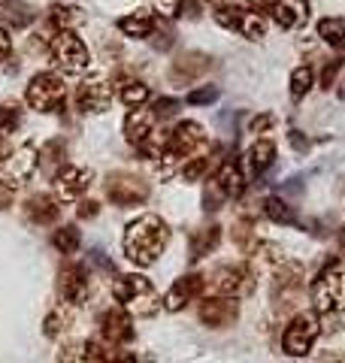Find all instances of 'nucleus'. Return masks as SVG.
Segmentation results:
<instances>
[{
	"mask_svg": "<svg viewBox=\"0 0 345 363\" xmlns=\"http://www.w3.org/2000/svg\"><path fill=\"white\" fill-rule=\"evenodd\" d=\"M148 97H152V91H148V85L140 82V79H121L119 82V100L124 106L140 109L148 104Z\"/></svg>",
	"mask_w": 345,
	"mask_h": 363,
	"instance_id": "nucleus-27",
	"label": "nucleus"
},
{
	"mask_svg": "<svg viewBox=\"0 0 345 363\" xmlns=\"http://www.w3.org/2000/svg\"><path fill=\"white\" fill-rule=\"evenodd\" d=\"M243 4L251 9V13H270L275 0H243Z\"/></svg>",
	"mask_w": 345,
	"mask_h": 363,
	"instance_id": "nucleus-44",
	"label": "nucleus"
},
{
	"mask_svg": "<svg viewBox=\"0 0 345 363\" xmlns=\"http://www.w3.org/2000/svg\"><path fill=\"white\" fill-rule=\"evenodd\" d=\"M203 276H197V272H188V276H182V279H176L170 285V291H167V297H164V309L167 312H182L188 303H194L203 294Z\"/></svg>",
	"mask_w": 345,
	"mask_h": 363,
	"instance_id": "nucleus-16",
	"label": "nucleus"
},
{
	"mask_svg": "<svg viewBox=\"0 0 345 363\" xmlns=\"http://www.w3.org/2000/svg\"><path fill=\"white\" fill-rule=\"evenodd\" d=\"M64 94H67V85L58 73H37L28 82L25 100H28V106L37 112H55V109H61Z\"/></svg>",
	"mask_w": 345,
	"mask_h": 363,
	"instance_id": "nucleus-8",
	"label": "nucleus"
},
{
	"mask_svg": "<svg viewBox=\"0 0 345 363\" xmlns=\"http://www.w3.org/2000/svg\"><path fill=\"white\" fill-rule=\"evenodd\" d=\"M218 242H221V227H203V230L191 236V257L200 260L206 255H212V248Z\"/></svg>",
	"mask_w": 345,
	"mask_h": 363,
	"instance_id": "nucleus-28",
	"label": "nucleus"
},
{
	"mask_svg": "<svg viewBox=\"0 0 345 363\" xmlns=\"http://www.w3.org/2000/svg\"><path fill=\"white\" fill-rule=\"evenodd\" d=\"M55 188L61 200H79L91 188V169L88 167H64L61 173L55 176Z\"/></svg>",
	"mask_w": 345,
	"mask_h": 363,
	"instance_id": "nucleus-19",
	"label": "nucleus"
},
{
	"mask_svg": "<svg viewBox=\"0 0 345 363\" xmlns=\"http://www.w3.org/2000/svg\"><path fill=\"white\" fill-rule=\"evenodd\" d=\"M155 13L164 18H176L182 13V0H155Z\"/></svg>",
	"mask_w": 345,
	"mask_h": 363,
	"instance_id": "nucleus-40",
	"label": "nucleus"
},
{
	"mask_svg": "<svg viewBox=\"0 0 345 363\" xmlns=\"http://www.w3.org/2000/svg\"><path fill=\"white\" fill-rule=\"evenodd\" d=\"M28 218L33 224H55L61 218V200L52 194H37L28 200Z\"/></svg>",
	"mask_w": 345,
	"mask_h": 363,
	"instance_id": "nucleus-23",
	"label": "nucleus"
},
{
	"mask_svg": "<svg viewBox=\"0 0 345 363\" xmlns=\"http://www.w3.org/2000/svg\"><path fill=\"white\" fill-rule=\"evenodd\" d=\"M176 109H179V100H172V97H160V100H155V106H152L155 118H170Z\"/></svg>",
	"mask_w": 345,
	"mask_h": 363,
	"instance_id": "nucleus-41",
	"label": "nucleus"
},
{
	"mask_svg": "<svg viewBox=\"0 0 345 363\" xmlns=\"http://www.w3.org/2000/svg\"><path fill=\"white\" fill-rule=\"evenodd\" d=\"M273 161H275V143L273 140H258L246 155V164H248V169L255 176L267 173V169L273 167Z\"/></svg>",
	"mask_w": 345,
	"mask_h": 363,
	"instance_id": "nucleus-26",
	"label": "nucleus"
},
{
	"mask_svg": "<svg viewBox=\"0 0 345 363\" xmlns=\"http://www.w3.org/2000/svg\"><path fill=\"white\" fill-rule=\"evenodd\" d=\"M212 16H215V21L221 28L243 33L246 40L267 37V21H263L261 13H251V9H243V6H218Z\"/></svg>",
	"mask_w": 345,
	"mask_h": 363,
	"instance_id": "nucleus-12",
	"label": "nucleus"
},
{
	"mask_svg": "<svg viewBox=\"0 0 345 363\" xmlns=\"http://www.w3.org/2000/svg\"><path fill=\"white\" fill-rule=\"evenodd\" d=\"M318 37L327 45H333V49H339V45L345 43V18H339V16L321 18L318 21Z\"/></svg>",
	"mask_w": 345,
	"mask_h": 363,
	"instance_id": "nucleus-29",
	"label": "nucleus"
},
{
	"mask_svg": "<svg viewBox=\"0 0 345 363\" xmlns=\"http://www.w3.org/2000/svg\"><path fill=\"white\" fill-rule=\"evenodd\" d=\"M4 16L9 21V28H28L31 18H33L31 6H25V4H6L4 6Z\"/></svg>",
	"mask_w": 345,
	"mask_h": 363,
	"instance_id": "nucleus-36",
	"label": "nucleus"
},
{
	"mask_svg": "<svg viewBox=\"0 0 345 363\" xmlns=\"http://www.w3.org/2000/svg\"><path fill=\"white\" fill-rule=\"evenodd\" d=\"M212 169V155H206V152H197L194 157H188L185 164H182V179L185 182H200L206 173Z\"/></svg>",
	"mask_w": 345,
	"mask_h": 363,
	"instance_id": "nucleus-32",
	"label": "nucleus"
},
{
	"mask_svg": "<svg viewBox=\"0 0 345 363\" xmlns=\"http://www.w3.org/2000/svg\"><path fill=\"white\" fill-rule=\"evenodd\" d=\"M206 145V130L197 121H179L167 136V149L160 155V173L172 176L179 161H188Z\"/></svg>",
	"mask_w": 345,
	"mask_h": 363,
	"instance_id": "nucleus-3",
	"label": "nucleus"
},
{
	"mask_svg": "<svg viewBox=\"0 0 345 363\" xmlns=\"http://www.w3.org/2000/svg\"><path fill=\"white\" fill-rule=\"evenodd\" d=\"M318 336H321V318H318V312H309V309L297 312L291 321L285 324L282 348H285V354H291V357H306L309 351L315 348Z\"/></svg>",
	"mask_w": 345,
	"mask_h": 363,
	"instance_id": "nucleus-5",
	"label": "nucleus"
},
{
	"mask_svg": "<svg viewBox=\"0 0 345 363\" xmlns=\"http://www.w3.org/2000/svg\"><path fill=\"white\" fill-rule=\"evenodd\" d=\"M58 294L67 306H82L88 297V272L82 264H67L58 272Z\"/></svg>",
	"mask_w": 345,
	"mask_h": 363,
	"instance_id": "nucleus-14",
	"label": "nucleus"
},
{
	"mask_svg": "<svg viewBox=\"0 0 345 363\" xmlns=\"http://www.w3.org/2000/svg\"><path fill=\"white\" fill-rule=\"evenodd\" d=\"M212 185H215L218 194L227 197V200L243 197V194H246V173H243V167H239L234 157H227V161L218 164Z\"/></svg>",
	"mask_w": 345,
	"mask_h": 363,
	"instance_id": "nucleus-17",
	"label": "nucleus"
},
{
	"mask_svg": "<svg viewBox=\"0 0 345 363\" xmlns=\"http://www.w3.org/2000/svg\"><path fill=\"white\" fill-rule=\"evenodd\" d=\"M312 300L318 315H339L345 312V269L327 267L312 281Z\"/></svg>",
	"mask_w": 345,
	"mask_h": 363,
	"instance_id": "nucleus-6",
	"label": "nucleus"
},
{
	"mask_svg": "<svg viewBox=\"0 0 345 363\" xmlns=\"http://www.w3.org/2000/svg\"><path fill=\"white\" fill-rule=\"evenodd\" d=\"M64 161H67V145L61 140H49L37 152V167L43 169L49 179L58 176V169H64Z\"/></svg>",
	"mask_w": 345,
	"mask_h": 363,
	"instance_id": "nucleus-25",
	"label": "nucleus"
},
{
	"mask_svg": "<svg viewBox=\"0 0 345 363\" xmlns=\"http://www.w3.org/2000/svg\"><path fill=\"white\" fill-rule=\"evenodd\" d=\"M21 124V112L16 106H0V136L16 133Z\"/></svg>",
	"mask_w": 345,
	"mask_h": 363,
	"instance_id": "nucleus-37",
	"label": "nucleus"
},
{
	"mask_svg": "<svg viewBox=\"0 0 345 363\" xmlns=\"http://www.w3.org/2000/svg\"><path fill=\"white\" fill-rule=\"evenodd\" d=\"M45 336L49 339H55V336H61L64 330H67V312H49V318H45Z\"/></svg>",
	"mask_w": 345,
	"mask_h": 363,
	"instance_id": "nucleus-38",
	"label": "nucleus"
},
{
	"mask_svg": "<svg viewBox=\"0 0 345 363\" xmlns=\"http://www.w3.org/2000/svg\"><path fill=\"white\" fill-rule=\"evenodd\" d=\"M200 321L203 327L209 330H224V327H234L236 318H239V303L230 300V297H221V294H212V297H203L200 300Z\"/></svg>",
	"mask_w": 345,
	"mask_h": 363,
	"instance_id": "nucleus-13",
	"label": "nucleus"
},
{
	"mask_svg": "<svg viewBox=\"0 0 345 363\" xmlns=\"http://www.w3.org/2000/svg\"><path fill=\"white\" fill-rule=\"evenodd\" d=\"M97 212H100V203H94V200H82L79 203V209H76V215L79 218H97Z\"/></svg>",
	"mask_w": 345,
	"mask_h": 363,
	"instance_id": "nucleus-42",
	"label": "nucleus"
},
{
	"mask_svg": "<svg viewBox=\"0 0 345 363\" xmlns=\"http://www.w3.org/2000/svg\"><path fill=\"white\" fill-rule=\"evenodd\" d=\"M270 128H273V116H258L255 121L248 124V130H251V133H258V136H261L263 130H270Z\"/></svg>",
	"mask_w": 345,
	"mask_h": 363,
	"instance_id": "nucleus-43",
	"label": "nucleus"
},
{
	"mask_svg": "<svg viewBox=\"0 0 345 363\" xmlns=\"http://www.w3.org/2000/svg\"><path fill=\"white\" fill-rule=\"evenodd\" d=\"M270 18L275 21V28L294 30L309 18V4L306 0H275L270 9Z\"/></svg>",
	"mask_w": 345,
	"mask_h": 363,
	"instance_id": "nucleus-21",
	"label": "nucleus"
},
{
	"mask_svg": "<svg viewBox=\"0 0 345 363\" xmlns=\"http://www.w3.org/2000/svg\"><path fill=\"white\" fill-rule=\"evenodd\" d=\"M263 212H267V218L275 221V224H294V212L288 203H282L279 197H267L263 200Z\"/></svg>",
	"mask_w": 345,
	"mask_h": 363,
	"instance_id": "nucleus-34",
	"label": "nucleus"
},
{
	"mask_svg": "<svg viewBox=\"0 0 345 363\" xmlns=\"http://www.w3.org/2000/svg\"><path fill=\"white\" fill-rule=\"evenodd\" d=\"M49 58H52V64H55L61 73L79 76V73L88 70L91 52H88V45L79 40L73 30H58L55 37L49 40Z\"/></svg>",
	"mask_w": 345,
	"mask_h": 363,
	"instance_id": "nucleus-4",
	"label": "nucleus"
},
{
	"mask_svg": "<svg viewBox=\"0 0 345 363\" xmlns=\"http://www.w3.org/2000/svg\"><path fill=\"white\" fill-rule=\"evenodd\" d=\"M212 61H209V55H203V52H182L176 61H172V82H182V85H188V82H197V79L209 70Z\"/></svg>",
	"mask_w": 345,
	"mask_h": 363,
	"instance_id": "nucleus-20",
	"label": "nucleus"
},
{
	"mask_svg": "<svg viewBox=\"0 0 345 363\" xmlns=\"http://www.w3.org/2000/svg\"><path fill=\"white\" fill-rule=\"evenodd\" d=\"M100 339L115 345H128L133 339V321H131V312L124 309H109L106 315L100 318Z\"/></svg>",
	"mask_w": 345,
	"mask_h": 363,
	"instance_id": "nucleus-18",
	"label": "nucleus"
},
{
	"mask_svg": "<svg viewBox=\"0 0 345 363\" xmlns=\"http://www.w3.org/2000/svg\"><path fill=\"white\" fill-rule=\"evenodd\" d=\"M170 242V227L160 215H140L124 227V257L136 267H152Z\"/></svg>",
	"mask_w": 345,
	"mask_h": 363,
	"instance_id": "nucleus-1",
	"label": "nucleus"
},
{
	"mask_svg": "<svg viewBox=\"0 0 345 363\" xmlns=\"http://www.w3.org/2000/svg\"><path fill=\"white\" fill-rule=\"evenodd\" d=\"M88 357H91V351H88V342H67L61 351H58V357H55V363H88Z\"/></svg>",
	"mask_w": 345,
	"mask_h": 363,
	"instance_id": "nucleus-35",
	"label": "nucleus"
},
{
	"mask_svg": "<svg viewBox=\"0 0 345 363\" xmlns=\"http://www.w3.org/2000/svg\"><path fill=\"white\" fill-rule=\"evenodd\" d=\"M106 200L112 203V206H140V203L148 200V182L133 176V173H112L106 176Z\"/></svg>",
	"mask_w": 345,
	"mask_h": 363,
	"instance_id": "nucleus-10",
	"label": "nucleus"
},
{
	"mask_svg": "<svg viewBox=\"0 0 345 363\" xmlns=\"http://www.w3.org/2000/svg\"><path fill=\"white\" fill-rule=\"evenodd\" d=\"M212 100H218V88H212V85L197 88V91H191V94H188L191 106H206V104H212Z\"/></svg>",
	"mask_w": 345,
	"mask_h": 363,
	"instance_id": "nucleus-39",
	"label": "nucleus"
},
{
	"mask_svg": "<svg viewBox=\"0 0 345 363\" xmlns=\"http://www.w3.org/2000/svg\"><path fill=\"white\" fill-rule=\"evenodd\" d=\"M119 30L131 40H146L155 30V16L148 9H133V13L119 18Z\"/></svg>",
	"mask_w": 345,
	"mask_h": 363,
	"instance_id": "nucleus-24",
	"label": "nucleus"
},
{
	"mask_svg": "<svg viewBox=\"0 0 345 363\" xmlns=\"http://www.w3.org/2000/svg\"><path fill=\"white\" fill-rule=\"evenodd\" d=\"M37 167V149L28 143L0 152V185H21Z\"/></svg>",
	"mask_w": 345,
	"mask_h": 363,
	"instance_id": "nucleus-11",
	"label": "nucleus"
},
{
	"mask_svg": "<svg viewBox=\"0 0 345 363\" xmlns=\"http://www.w3.org/2000/svg\"><path fill=\"white\" fill-rule=\"evenodd\" d=\"M52 242H55V248L61 255H76L79 252V245H82V236H79V230L73 224H64V227H58V230L52 233Z\"/></svg>",
	"mask_w": 345,
	"mask_h": 363,
	"instance_id": "nucleus-30",
	"label": "nucleus"
},
{
	"mask_svg": "<svg viewBox=\"0 0 345 363\" xmlns=\"http://www.w3.org/2000/svg\"><path fill=\"white\" fill-rule=\"evenodd\" d=\"M112 297L121 303L124 312H131L136 318H152L160 306H164V300L158 297L152 281H148L146 276H136V272H131V276H119L112 281Z\"/></svg>",
	"mask_w": 345,
	"mask_h": 363,
	"instance_id": "nucleus-2",
	"label": "nucleus"
},
{
	"mask_svg": "<svg viewBox=\"0 0 345 363\" xmlns=\"http://www.w3.org/2000/svg\"><path fill=\"white\" fill-rule=\"evenodd\" d=\"M9 49H13V37H9V30L0 28V61L9 55Z\"/></svg>",
	"mask_w": 345,
	"mask_h": 363,
	"instance_id": "nucleus-45",
	"label": "nucleus"
},
{
	"mask_svg": "<svg viewBox=\"0 0 345 363\" xmlns=\"http://www.w3.org/2000/svg\"><path fill=\"white\" fill-rule=\"evenodd\" d=\"M155 112L152 109H131V116L124 118V140L131 145H143L148 136L155 133Z\"/></svg>",
	"mask_w": 345,
	"mask_h": 363,
	"instance_id": "nucleus-22",
	"label": "nucleus"
},
{
	"mask_svg": "<svg viewBox=\"0 0 345 363\" xmlns=\"http://www.w3.org/2000/svg\"><path fill=\"white\" fill-rule=\"evenodd\" d=\"M258 279H255V269L248 264H230V267H221L212 276V291L221 294V297H230V300H243L255 291Z\"/></svg>",
	"mask_w": 345,
	"mask_h": 363,
	"instance_id": "nucleus-9",
	"label": "nucleus"
},
{
	"mask_svg": "<svg viewBox=\"0 0 345 363\" xmlns=\"http://www.w3.org/2000/svg\"><path fill=\"white\" fill-rule=\"evenodd\" d=\"M306 291V267L297 260H279L273 272V303L275 306H294Z\"/></svg>",
	"mask_w": 345,
	"mask_h": 363,
	"instance_id": "nucleus-7",
	"label": "nucleus"
},
{
	"mask_svg": "<svg viewBox=\"0 0 345 363\" xmlns=\"http://www.w3.org/2000/svg\"><path fill=\"white\" fill-rule=\"evenodd\" d=\"M49 21L58 28V30H73L79 21H82V9L76 6H64V4H55L49 9Z\"/></svg>",
	"mask_w": 345,
	"mask_h": 363,
	"instance_id": "nucleus-31",
	"label": "nucleus"
},
{
	"mask_svg": "<svg viewBox=\"0 0 345 363\" xmlns=\"http://www.w3.org/2000/svg\"><path fill=\"white\" fill-rule=\"evenodd\" d=\"M112 104V85L103 79H85L76 88V109L79 112H106Z\"/></svg>",
	"mask_w": 345,
	"mask_h": 363,
	"instance_id": "nucleus-15",
	"label": "nucleus"
},
{
	"mask_svg": "<svg viewBox=\"0 0 345 363\" xmlns=\"http://www.w3.org/2000/svg\"><path fill=\"white\" fill-rule=\"evenodd\" d=\"M312 85H315V73L309 70V67H297L291 73V97L294 100H303L309 91H312Z\"/></svg>",
	"mask_w": 345,
	"mask_h": 363,
	"instance_id": "nucleus-33",
	"label": "nucleus"
}]
</instances>
